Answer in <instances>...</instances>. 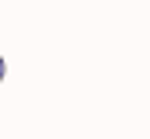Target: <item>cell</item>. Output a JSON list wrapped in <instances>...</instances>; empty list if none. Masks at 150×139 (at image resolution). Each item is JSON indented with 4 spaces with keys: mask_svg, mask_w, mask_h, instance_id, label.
<instances>
[{
    "mask_svg": "<svg viewBox=\"0 0 150 139\" xmlns=\"http://www.w3.org/2000/svg\"><path fill=\"white\" fill-rule=\"evenodd\" d=\"M0 80H4V59H0Z\"/></svg>",
    "mask_w": 150,
    "mask_h": 139,
    "instance_id": "cell-1",
    "label": "cell"
}]
</instances>
